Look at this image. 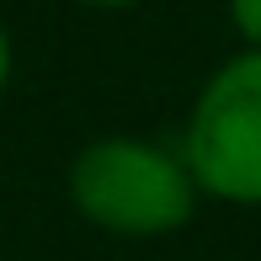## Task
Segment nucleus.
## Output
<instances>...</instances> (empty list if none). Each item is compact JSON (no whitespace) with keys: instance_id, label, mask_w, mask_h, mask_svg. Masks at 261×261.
I'll return each instance as SVG.
<instances>
[{"instance_id":"1","label":"nucleus","mask_w":261,"mask_h":261,"mask_svg":"<svg viewBox=\"0 0 261 261\" xmlns=\"http://www.w3.org/2000/svg\"><path fill=\"white\" fill-rule=\"evenodd\" d=\"M197 181L181 149H165L139 134L91 139L69 160V203L86 224L117 240H160L197 213Z\"/></svg>"},{"instance_id":"2","label":"nucleus","mask_w":261,"mask_h":261,"mask_svg":"<svg viewBox=\"0 0 261 261\" xmlns=\"http://www.w3.org/2000/svg\"><path fill=\"white\" fill-rule=\"evenodd\" d=\"M181 160L203 197L261 208V48L229 54L203 80L181 128Z\"/></svg>"},{"instance_id":"3","label":"nucleus","mask_w":261,"mask_h":261,"mask_svg":"<svg viewBox=\"0 0 261 261\" xmlns=\"http://www.w3.org/2000/svg\"><path fill=\"white\" fill-rule=\"evenodd\" d=\"M229 6V21L240 32L245 48H261V0H224Z\"/></svg>"},{"instance_id":"4","label":"nucleus","mask_w":261,"mask_h":261,"mask_svg":"<svg viewBox=\"0 0 261 261\" xmlns=\"http://www.w3.org/2000/svg\"><path fill=\"white\" fill-rule=\"evenodd\" d=\"M11 75H16V43H11V27L0 21V96L11 91Z\"/></svg>"},{"instance_id":"5","label":"nucleus","mask_w":261,"mask_h":261,"mask_svg":"<svg viewBox=\"0 0 261 261\" xmlns=\"http://www.w3.org/2000/svg\"><path fill=\"white\" fill-rule=\"evenodd\" d=\"M80 6H91V11H134L144 0H80Z\"/></svg>"}]
</instances>
